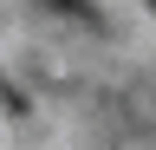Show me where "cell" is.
I'll list each match as a JSON object with an SVG mask.
<instances>
[{
	"label": "cell",
	"mask_w": 156,
	"mask_h": 150,
	"mask_svg": "<svg viewBox=\"0 0 156 150\" xmlns=\"http://www.w3.org/2000/svg\"><path fill=\"white\" fill-rule=\"evenodd\" d=\"M150 7H156V0H150Z\"/></svg>",
	"instance_id": "obj_1"
}]
</instances>
